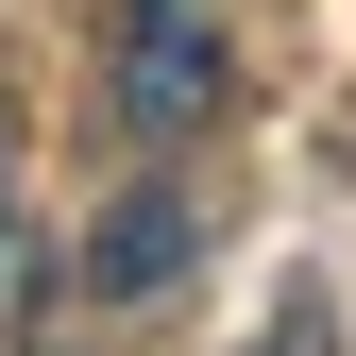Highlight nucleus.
<instances>
[{
    "instance_id": "3",
    "label": "nucleus",
    "mask_w": 356,
    "mask_h": 356,
    "mask_svg": "<svg viewBox=\"0 0 356 356\" xmlns=\"http://www.w3.org/2000/svg\"><path fill=\"white\" fill-rule=\"evenodd\" d=\"M272 356H323V289H289V305H272Z\"/></svg>"
},
{
    "instance_id": "2",
    "label": "nucleus",
    "mask_w": 356,
    "mask_h": 356,
    "mask_svg": "<svg viewBox=\"0 0 356 356\" xmlns=\"http://www.w3.org/2000/svg\"><path fill=\"white\" fill-rule=\"evenodd\" d=\"M187 254H204V204L187 187H136L119 238H102V289H153V272H187Z\"/></svg>"
},
{
    "instance_id": "1",
    "label": "nucleus",
    "mask_w": 356,
    "mask_h": 356,
    "mask_svg": "<svg viewBox=\"0 0 356 356\" xmlns=\"http://www.w3.org/2000/svg\"><path fill=\"white\" fill-rule=\"evenodd\" d=\"M220 102H238L220 0H119V119H136V136H204Z\"/></svg>"
},
{
    "instance_id": "4",
    "label": "nucleus",
    "mask_w": 356,
    "mask_h": 356,
    "mask_svg": "<svg viewBox=\"0 0 356 356\" xmlns=\"http://www.w3.org/2000/svg\"><path fill=\"white\" fill-rule=\"evenodd\" d=\"M0 187H17V136H0Z\"/></svg>"
}]
</instances>
